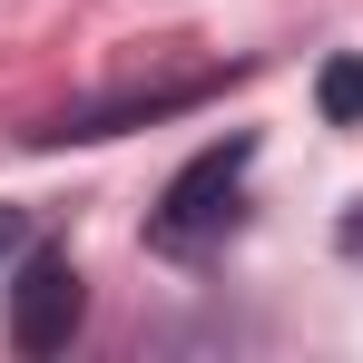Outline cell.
<instances>
[{"instance_id": "7a4b0ae2", "label": "cell", "mask_w": 363, "mask_h": 363, "mask_svg": "<svg viewBox=\"0 0 363 363\" xmlns=\"http://www.w3.org/2000/svg\"><path fill=\"white\" fill-rule=\"evenodd\" d=\"M89 324V275L69 265V245H20L10 275V344L20 354H69Z\"/></svg>"}, {"instance_id": "6da1fadb", "label": "cell", "mask_w": 363, "mask_h": 363, "mask_svg": "<svg viewBox=\"0 0 363 363\" xmlns=\"http://www.w3.org/2000/svg\"><path fill=\"white\" fill-rule=\"evenodd\" d=\"M245 177H255V128L206 138L177 177L157 186V206H147V245L177 255V265H186V255H206V245H226V236L245 226Z\"/></svg>"}, {"instance_id": "8992f818", "label": "cell", "mask_w": 363, "mask_h": 363, "mask_svg": "<svg viewBox=\"0 0 363 363\" xmlns=\"http://www.w3.org/2000/svg\"><path fill=\"white\" fill-rule=\"evenodd\" d=\"M30 245V226H20V206H0V255H20Z\"/></svg>"}, {"instance_id": "5b68a950", "label": "cell", "mask_w": 363, "mask_h": 363, "mask_svg": "<svg viewBox=\"0 0 363 363\" xmlns=\"http://www.w3.org/2000/svg\"><path fill=\"white\" fill-rule=\"evenodd\" d=\"M334 245H344V255H363V196L344 206V226H334Z\"/></svg>"}, {"instance_id": "3957f363", "label": "cell", "mask_w": 363, "mask_h": 363, "mask_svg": "<svg viewBox=\"0 0 363 363\" xmlns=\"http://www.w3.org/2000/svg\"><path fill=\"white\" fill-rule=\"evenodd\" d=\"M226 79H236V69H186L167 89H108V99H79V108L20 128V138H30V147H79V138H118V128H147V118H186V108H206Z\"/></svg>"}, {"instance_id": "277c9868", "label": "cell", "mask_w": 363, "mask_h": 363, "mask_svg": "<svg viewBox=\"0 0 363 363\" xmlns=\"http://www.w3.org/2000/svg\"><path fill=\"white\" fill-rule=\"evenodd\" d=\"M314 108H324V128H363V60L354 50L314 69Z\"/></svg>"}]
</instances>
